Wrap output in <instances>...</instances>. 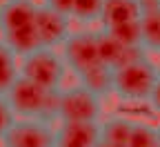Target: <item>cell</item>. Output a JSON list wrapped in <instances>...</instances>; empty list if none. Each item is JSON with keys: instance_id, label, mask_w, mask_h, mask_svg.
Wrapping results in <instances>:
<instances>
[{"instance_id": "5bb4252c", "label": "cell", "mask_w": 160, "mask_h": 147, "mask_svg": "<svg viewBox=\"0 0 160 147\" xmlns=\"http://www.w3.org/2000/svg\"><path fill=\"white\" fill-rule=\"evenodd\" d=\"M20 78V56L0 43V96H7L13 82Z\"/></svg>"}, {"instance_id": "8fae6325", "label": "cell", "mask_w": 160, "mask_h": 147, "mask_svg": "<svg viewBox=\"0 0 160 147\" xmlns=\"http://www.w3.org/2000/svg\"><path fill=\"white\" fill-rule=\"evenodd\" d=\"M142 18L138 0H105L102 18H100V27L102 29H113L120 25H129Z\"/></svg>"}, {"instance_id": "44dd1931", "label": "cell", "mask_w": 160, "mask_h": 147, "mask_svg": "<svg viewBox=\"0 0 160 147\" xmlns=\"http://www.w3.org/2000/svg\"><path fill=\"white\" fill-rule=\"evenodd\" d=\"M138 5L142 11H149V9H158L160 7V0H138Z\"/></svg>"}, {"instance_id": "d6986e66", "label": "cell", "mask_w": 160, "mask_h": 147, "mask_svg": "<svg viewBox=\"0 0 160 147\" xmlns=\"http://www.w3.org/2000/svg\"><path fill=\"white\" fill-rule=\"evenodd\" d=\"M40 3L56 9V11H62L67 16H71V9H73V0H40Z\"/></svg>"}, {"instance_id": "30bf717a", "label": "cell", "mask_w": 160, "mask_h": 147, "mask_svg": "<svg viewBox=\"0 0 160 147\" xmlns=\"http://www.w3.org/2000/svg\"><path fill=\"white\" fill-rule=\"evenodd\" d=\"M98 47H100V58H102V62L109 65L111 69H118V67L129 65V62L142 58V56H149L142 47L125 45L122 40H118L116 36H111L102 27L98 29Z\"/></svg>"}, {"instance_id": "603a6c76", "label": "cell", "mask_w": 160, "mask_h": 147, "mask_svg": "<svg viewBox=\"0 0 160 147\" xmlns=\"http://www.w3.org/2000/svg\"><path fill=\"white\" fill-rule=\"evenodd\" d=\"M158 138H160V123H158Z\"/></svg>"}, {"instance_id": "7c38bea8", "label": "cell", "mask_w": 160, "mask_h": 147, "mask_svg": "<svg viewBox=\"0 0 160 147\" xmlns=\"http://www.w3.org/2000/svg\"><path fill=\"white\" fill-rule=\"evenodd\" d=\"M80 85H85L87 89H91L93 94H98L100 98H109L113 96V69L109 65H98L93 69H89L87 74L76 78Z\"/></svg>"}, {"instance_id": "cb8c5ba5", "label": "cell", "mask_w": 160, "mask_h": 147, "mask_svg": "<svg viewBox=\"0 0 160 147\" xmlns=\"http://www.w3.org/2000/svg\"><path fill=\"white\" fill-rule=\"evenodd\" d=\"M0 147H2V145H0Z\"/></svg>"}, {"instance_id": "8992f818", "label": "cell", "mask_w": 160, "mask_h": 147, "mask_svg": "<svg viewBox=\"0 0 160 147\" xmlns=\"http://www.w3.org/2000/svg\"><path fill=\"white\" fill-rule=\"evenodd\" d=\"M105 112V98H100L85 85L62 87V100H60V123H76V120H91L100 123Z\"/></svg>"}, {"instance_id": "2e32d148", "label": "cell", "mask_w": 160, "mask_h": 147, "mask_svg": "<svg viewBox=\"0 0 160 147\" xmlns=\"http://www.w3.org/2000/svg\"><path fill=\"white\" fill-rule=\"evenodd\" d=\"M102 9H105V0H73L71 20H76L82 27H91L100 23Z\"/></svg>"}, {"instance_id": "3957f363", "label": "cell", "mask_w": 160, "mask_h": 147, "mask_svg": "<svg viewBox=\"0 0 160 147\" xmlns=\"http://www.w3.org/2000/svg\"><path fill=\"white\" fill-rule=\"evenodd\" d=\"M156 78L158 65L149 56H142L113 69V96L125 102H149Z\"/></svg>"}, {"instance_id": "52a82bcc", "label": "cell", "mask_w": 160, "mask_h": 147, "mask_svg": "<svg viewBox=\"0 0 160 147\" xmlns=\"http://www.w3.org/2000/svg\"><path fill=\"white\" fill-rule=\"evenodd\" d=\"M2 147H56V127L38 118H16L0 138Z\"/></svg>"}, {"instance_id": "ac0fdd59", "label": "cell", "mask_w": 160, "mask_h": 147, "mask_svg": "<svg viewBox=\"0 0 160 147\" xmlns=\"http://www.w3.org/2000/svg\"><path fill=\"white\" fill-rule=\"evenodd\" d=\"M13 120H16L13 109L9 107V102H7V98H5V96H0V138H2V136H5V132L13 125Z\"/></svg>"}, {"instance_id": "7402d4cb", "label": "cell", "mask_w": 160, "mask_h": 147, "mask_svg": "<svg viewBox=\"0 0 160 147\" xmlns=\"http://www.w3.org/2000/svg\"><path fill=\"white\" fill-rule=\"evenodd\" d=\"M96 147H122V145H111V143H102V140H100Z\"/></svg>"}, {"instance_id": "ffe728a7", "label": "cell", "mask_w": 160, "mask_h": 147, "mask_svg": "<svg viewBox=\"0 0 160 147\" xmlns=\"http://www.w3.org/2000/svg\"><path fill=\"white\" fill-rule=\"evenodd\" d=\"M149 105H151V109L160 116V65H158V78H156V85H153V92H151Z\"/></svg>"}, {"instance_id": "e0dca14e", "label": "cell", "mask_w": 160, "mask_h": 147, "mask_svg": "<svg viewBox=\"0 0 160 147\" xmlns=\"http://www.w3.org/2000/svg\"><path fill=\"white\" fill-rule=\"evenodd\" d=\"M127 147H160L158 125H151V123H145V120H136Z\"/></svg>"}, {"instance_id": "4fadbf2b", "label": "cell", "mask_w": 160, "mask_h": 147, "mask_svg": "<svg viewBox=\"0 0 160 147\" xmlns=\"http://www.w3.org/2000/svg\"><path fill=\"white\" fill-rule=\"evenodd\" d=\"M133 123L127 116H109L100 120V134H102V143H111V145H122L127 147L129 136L133 132Z\"/></svg>"}, {"instance_id": "9a60e30c", "label": "cell", "mask_w": 160, "mask_h": 147, "mask_svg": "<svg viewBox=\"0 0 160 147\" xmlns=\"http://www.w3.org/2000/svg\"><path fill=\"white\" fill-rule=\"evenodd\" d=\"M140 27H142V47H145V51L149 56L160 54V7L142 11Z\"/></svg>"}, {"instance_id": "6da1fadb", "label": "cell", "mask_w": 160, "mask_h": 147, "mask_svg": "<svg viewBox=\"0 0 160 147\" xmlns=\"http://www.w3.org/2000/svg\"><path fill=\"white\" fill-rule=\"evenodd\" d=\"M36 0H0V43L18 56L40 47Z\"/></svg>"}, {"instance_id": "277c9868", "label": "cell", "mask_w": 160, "mask_h": 147, "mask_svg": "<svg viewBox=\"0 0 160 147\" xmlns=\"http://www.w3.org/2000/svg\"><path fill=\"white\" fill-rule=\"evenodd\" d=\"M69 67L60 49L38 47L20 56V76H25L47 89H62Z\"/></svg>"}, {"instance_id": "5b68a950", "label": "cell", "mask_w": 160, "mask_h": 147, "mask_svg": "<svg viewBox=\"0 0 160 147\" xmlns=\"http://www.w3.org/2000/svg\"><path fill=\"white\" fill-rule=\"evenodd\" d=\"M60 51L65 56L69 71L76 78L98 65H102L100 47H98V29H89V27L73 29L71 36L67 38V43L60 47Z\"/></svg>"}, {"instance_id": "ba28073f", "label": "cell", "mask_w": 160, "mask_h": 147, "mask_svg": "<svg viewBox=\"0 0 160 147\" xmlns=\"http://www.w3.org/2000/svg\"><path fill=\"white\" fill-rule=\"evenodd\" d=\"M71 16L56 11L47 5H38V36H40V47H51L60 49L67 38L71 36Z\"/></svg>"}, {"instance_id": "9c48e42d", "label": "cell", "mask_w": 160, "mask_h": 147, "mask_svg": "<svg viewBox=\"0 0 160 147\" xmlns=\"http://www.w3.org/2000/svg\"><path fill=\"white\" fill-rule=\"evenodd\" d=\"M102 140L100 123L91 120H76V123H60L56 127V147H96Z\"/></svg>"}, {"instance_id": "7a4b0ae2", "label": "cell", "mask_w": 160, "mask_h": 147, "mask_svg": "<svg viewBox=\"0 0 160 147\" xmlns=\"http://www.w3.org/2000/svg\"><path fill=\"white\" fill-rule=\"evenodd\" d=\"M7 102L16 118H38L45 123H60V100L62 89H47L38 82L20 76L7 92Z\"/></svg>"}]
</instances>
